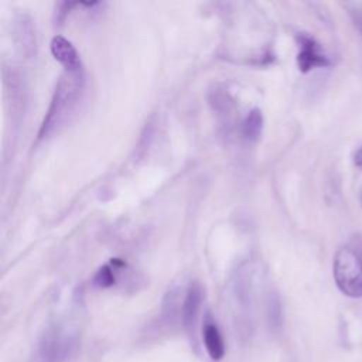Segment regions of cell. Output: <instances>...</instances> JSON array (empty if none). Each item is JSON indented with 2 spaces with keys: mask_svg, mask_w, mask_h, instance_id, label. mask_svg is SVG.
Listing matches in <instances>:
<instances>
[{
  "mask_svg": "<svg viewBox=\"0 0 362 362\" xmlns=\"http://www.w3.org/2000/svg\"><path fill=\"white\" fill-rule=\"evenodd\" d=\"M83 88V71H65L61 76L47 116L40 129V137H44L58 127L74 110Z\"/></svg>",
  "mask_w": 362,
  "mask_h": 362,
  "instance_id": "obj_1",
  "label": "cell"
},
{
  "mask_svg": "<svg viewBox=\"0 0 362 362\" xmlns=\"http://www.w3.org/2000/svg\"><path fill=\"white\" fill-rule=\"evenodd\" d=\"M332 276L338 290L351 298L362 297V259L351 247L337 250L332 263Z\"/></svg>",
  "mask_w": 362,
  "mask_h": 362,
  "instance_id": "obj_2",
  "label": "cell"
},
{
  "mask_svg": "<svg viewBox=\"0 0 362 362\" xmlns=\"http://www.w3.org/2000/svg\"><path fill=\"white\" fill-rule=\"evenodd\" d=\"M72 339L58 327H51L41 338L38 355L41 362H62L71 352Z\"/></svg>",
  "mask_w": 362,
  "mask_h": 362,
  "instance_id": "obj_3",
  "label": "cell"
},
{
  "mask_svg": "<svg viewBox=\"0 0 362 362\" xmlns=\"http://www.w3.org/2000/svg\"><path fill=\"white\" fill-rule=\"evenodd\" d=\"M297 44H298L297 65L303 74H307L314 68H322V66L331 65V61L322 52L321 45L310 34L300 33L297 35Z\"/></svg>",
  "mask_w": 362,
  "mask_h": 362,
  "instance_id": "obj_4",
  "label": "cell"
},
{
  "mask_svg": "<svg viewBox=\"0 0 362 362\" xmlns=\"http://www.w3.org/2000/svg\"><path fill=\"white\" fill-rule=\"evenodd\" d=\"M49 48H51V54L54 55V58L65 68V71H81L82 69L79 55H78L75 47L66 38H64L61 35L54 37L51 40Z\"/></svg>",
  "mask_w": 362,
  "mask_h": 362,
  "instance_id": "obj_5",
  "label": "cell"
},
{
  "mask_svg": "<svg viewBox=\"0 0 362 362\" xmlns=\"http://www.w3.org/2000/svg\"><path fill=\"white\" fill-rule=\"evenodd\" d=\"M202 301V288L198 283H191L187 288L182 308H181V318L182 324L187 329H191L197 321V315L199 311V305Z\"/></svg>",
  "mask_w": 362,
  "mask_h": 362,
  "instance_id": "obj_6",
  "label": "cell"
},
{
  "mask_svg": "<svg viewBox=\"0 0 362 362\" xmlns=\"http://www.w3.org/2000/svg\"><path fill=\"white\" fill-rule=\"evenodd\" d=\"M202 341L205 345V349L208 352V355L211 356L212 361H221L225 355V344H223V338L219 332V328L216 327V324L208 318L204 322L202 327Z\"/></svg>",
  "mask_w": 362,
  "mask_h": 362,
  "instance_id": "obj_7",
  "label": "cell"
},
{
  "mask_svg": "<svg viewBox=\"0 0 362 362\" xmlns=\"http://www.w3.org/2000/svg\"><path fill=\"white\" fill-rule=\"evenodd\" d=\"M120 267H124V262H122L120 259H112L107 264H103L93 276V286L99 288L113 286L116 283V272Z\"/></svg>",
  "mask_w": 362,
  "mask_h": 362,
  "instance_id": "obj_8",
  "label": "cell"
},
{
  "mask_svg": "<svg viewBox=\"0 0 362 362\" xmlns=\"http://www.w3.org/2000/svg\"><path fill=\"white\" fill-rule=\"evenodd\" d=\"M263 127V116L259 109H252L243 120L242 133L249 140H257Z\"/></svg>",
  "mask_w": 362,
  "mask_h": 362,
  "instance_id": "obj_9",
  "label": "cell"
},
{
  "mask_svg": "<svg viewBox=\"0 0 362 362\" xmlns=\"http://www.w3.org/2000/svg\"><path fill=\"white\" fill-rule=\"evenodd\" d=\"M354 164L356 167H362V146L354 154Z\"/></svg>",
  "mask_w": 362,
  "mask_h": 362,
  "instance_id": "obj_10",
  "label": "cell"
},
{
  "mask_svg": "<svg viewBox=\"0 0 362 362\" xmlns=\"http://www.w3.org/2000/svg\"><path fill=\"white\" fill-rule=\"evenodd\" d=\"M354 20H355V25L358 27V30H359L361 34H362V14H358Z\"/></svg>",
  "mask_w": 362,
  "mask_h": 362,
  "instance_id": "obj_11",
  "label": "cell"
}]
</instances>
